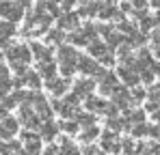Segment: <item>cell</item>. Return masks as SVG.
I'll list each match as a JSON object with an SVG mask.
<instances>
[{
    "mask_svg": "<svg viewBox=\"0 0 160 155\" xmlns=\"http://www.w3.org/2000/svg\"><path fill=\"white\" fill-rule=\"evenodd\" d=\"M154 43H156V45H160V28L154 32Z\"/></svg>",
    "mask_w": 160,
    "mask_h": 155,
    "instance_id": "6da1fadb",
    "label": "cell"
},
{
    "mask_svg": "<svg viewBox=\"0 0 160 155\" xmlns=\"http://www.w3.org/2000/svg\"><path fill=\"white\" fill-rule=\"evenodd\" d=\"M154 119H158V121H160V112H156V114H154Z\"/></svg>",
    "mask_w": 160,
    "mask_h": 155,
    "instance_id": "7a4b0ae2",
    "label": "cell"
}]
</instances>
